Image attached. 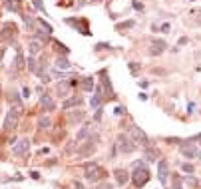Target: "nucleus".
Here are the masks:
<instances>
[{
  "mask_svg": "<svg viewBox=\"0 0 201 189\" xmlns=\"http://www.w3.org/2000/svg\"><path fill=\"white\" fill-rule=\"evenodd\" d=\"M26 68H28L30 70V72H36V70H38V66H36V60H34V58H26Z\"/></svg>",
  "mask_w": 201,
  "mask_h": 189,
  "instance_id": "obj_22",
  "label": "nucleus"
},
{
  "mask_svg": "<svg viewBox=\"0 0 201 189\" xmlns=\"http://www.w3.org/2000/svg\"><path fill=\"white\" fill-rule=\"evenodd\" d=\"M167 173H169V163H167V159H159V163H157V177H159L161 183L167 181Z\"/></svg>",
  "mask_w": 201,
  "mask_h": 189,
  "instance_id": "obj_7",
  "label": "nucleus"
},
{
  "mask_svg": "<svg viewBox=\"0 0 201 189\" xmlns=\"http://www.w3.org/2000/svg\"><path fill=\"white\" fill-rule=\"evenodd\" d=\"M34 6H36L38 10H42V12L46 14V10H44V2H42V0H34Z\"/></svg>",
  "mask_w": 201,
  "mask_h": 189,
  "instance_id": "obj_29",
  "label": "nucleus"
},
{
  "mask_svg": "<svg viewBox=\"0 0 201 189\" xmlns=\"http://www.w3.org/2000/svg\"><path fill=\"white\" fill-rule=\"evenodd\" d=\"M82 88L86 92H92V88H94V78H84L82 80Z\"/></svg>",
  "mask_w": 201,
  "mask_h": 189,
  "instance_id": "obj_21",
  "label": "nucleus"
},
{
  "mask_svg": "<svg viewBox=\"0 0 201 189\" xmlns=\"http://www.w3.org/2000/svg\"><path fill=\"white\" fill-rule=\"evenodd\" d=\"M129 139H132L135 145H143V147H148V145H149L148 136H145V133H143L139 127H135V126L129 127Z\"/></svg>",
  "mask_w": 201,
  "mask_h": 189,
  "instance_id": "obj_2",
  "label": "nucleus"
},
{
  "mask_svg": "<svg viewBox=\"0 0 201 189\" xmlns=\"http://www.w3.org/2000/svg\"><path fill=\"white\" fill-rule=\"evenodd\" d=\"M118 149H119V153H132V151L135 149V143L129 139V136H118Z\"/></svg>",
  "mask_w": 201,
  "mask_h": 189,
  "instance_id": "obj_3",
  "label": "nucleus"
},
{
  "mask_svg": "<svg viewBox=\"0 0 201 189\" xmlns=\"http://www.w3.org/2000/svg\"><path fill=\"white\" fill-rule=\"evenodd\" d=\"M30 177L32 179H40V173H38V171H30Z\"/></svg>",
  "mask_w": 201,
  "mask_h": 189,
  "instance_id": "obj_34",
  "label": "nucleus"
},
{
  "mask_svg": "<svg viewBox=\"0 0 201 189\" xmlns=\"http://www.w3.org/2000/svg\"><path fill=\"white\" fill-rule=\"evenodd\" d=\"M16 32H18V26L8 22L2 26V30H0V42H6V40H12V38L16 36Z\"/></svg>",
  "mask_w": 201,
  "mask_h": 189,
  "instance_id": "obj_4",
  "label": "nucleus"
},
{
  "mask_svg": "<svg viewBox=\"0 0 201 189\" xmlns=\"http://www.w3.org/2000/svg\"><path fill=\"white\" fill-rule=\"evenodd\" d=\"M187 185H191V187H195V185H197V179H193V177H187Z\"/></svg>",
  "mask_w": 201,
  "mask_h": 189,
  "instance_id": "obj_33",
  "label": "nucleus"
},
{
  "mask_svg": "<svg viewBox=\"0 0 201 189\" xmlns=\"http://www.w3.org/2000/svg\"><path fill=\"white\" fill-rule=\"evenodd\" d=\"M169 28H171L169 24H163V26H161V32H169Z\"/></svg>",
  "mask_w": 201,
  "mask_h": 189,
  "instance_id": "obj_36",
  "label": "nucleus"
},
{
  "mask_svg": "<svg viewBox=\"0 0 201 189\" xmlns=\"http://www.w3.org/2000/svg\"><path fill=\"white\" fill-rule=\"evenodd\" d=\"M171 189H181V177L179 175H173V187Z\"/></svg>",
  "mask_w": 201,
  "mask_h": 189,
  "instance_id": "obj_28",
  "label": "nucleus"
},
{
  "mask_svg": "<svg viewBox=\"0 0 201 189\" xmlns=\"http://www.w3.org/2000/svg\"><path fill=\"white\" fill-rule=\"evenodd\" d=\"M102 102H104V98L96 94L94 98H92V102H90V104H92V107H94V110H96V107H100V106H102Z\"/></svg>",
  "mask_w": 201,
  "mask_h": 189,
  "instance_id": "obj_26",
  "label": "nucleus"
},
{
  "mask_svg": "<svg viewBox=\"0 0 201 189\" xmlns=\"http://www.w3.org/2000/svg\"><path fill=\"white\" fill-rule=\"evenodd\" d=\"M183 171H185V173H193V165H189V163H183Z\"/></svg>",
  "mask_w": 201,
  "mask_h": 189,
  "instance_id": "obj_30",
  "label": "nucleus"
},
{
  "mask_svg": "<svg viewBox=\"0 0 201 189\" xmlns=\"http://www.w3.org/2000/svg\"><path fill=\"white\" fill-rule=\"evenodd\" d=\"M82 120H84V112H82V110L72 112V113L68 116V122H70V123H80Z\"/></svg>",
  "mask_w": 201,
  "mask_h": 189,
  "instance_id": "obj_16",
  "label": "nucleus"
},
{
  "mask_svg": "<svg viewBox=\"0 0 201 189\" xmlns=\"http://www.w3.org/2000/svg\"><path fill=\"white\" fill-rule=\"evenodd\" d=\"M22 96H24V98H30V88H28V86L22 88Z\"/></svg>",
  "mask_w": 201,
  "mask_h": 189,
  "instance_id": "obj_32",
  "label": "nucleus"
},
{
  "mask_svg": "<svg viewBox=\"0 0 201 189\" xmlns=\"http://www.w3.org/2000/svg\"><path fill=\"white\" fill-rule=\"evenodd\" d=\"M92 132H94V127H82V129L78 132V136H76V139H78V142H84L86 137L92 136Z\"/></svg>",
  "mask_w": 201,
  "mask_h": 189,
  "instance_id": "obj_18",
  "label": "nucleus"
},
{
  "mask_svg": "<svg viewBox=\"0 0 201 189\" xmlns=\"http://www.w3.org/2000/svg\"><path fill=\"white\" fill-rule=\"evenodd\" d=\"M70 88H72V86H70V82H60V84L56 86V92H58L60 98H66V96L70 94Z\"/></svg>",
  "mask_w": 201,
  "mask_h": 189,
  "instance_id": "obj_13",
  "label": "nucleus"
},
{
  "mask_svg": "<svg viewBox=\"0 0 201 189\" xmlns=\"http://www.w3.org/2000/svg\"><path fill=\"white\" fill-rule=\"evenodd\" d=\"M80 104H82V98H80V96H78V98H70L68 102H64V110H68V107H72V106H80Z\"/></svg>",
  "mask_w": 201,
  "mask_h": 189,
  "instance_id": "obj_20",
  "label": "nucleus"
},
{
  "mask_svg": "<svg viewBox=\"0 0 201 189\" xmlns=\"http://www.w3.org/2000/svg\"><path fill=\"white\" fill-rule=\"evenodd\" d=\"M40 104H42V107H44L46 112L56 110V102L52 100V96H50V94H42V96H40Z\"/></svg>",
  "mask_w": 201,
  "mask_h": 189,
  "instance_id": "obj_10",
  "label": "nucleus"
},
{
  "mask_svg": "<svg viewBox=\"0 0 201 189\" xmlns=\"http://www.w3.org/2000/svg\"><path fill=\"white\" fill-rule=\"evenodd\" d=\"M133 8H135V10H143V6L138 2V0H133Z\"/></svg>",
  "mask_w": 201,
  "mask_h": 189,
  "instance_id": "obj_35",
  "label": "nucleus"
},
{
  "mask_svg": "<svg viewBox=\"0 0 201 189\" xmlns=\"http://www.w3.org/2000/svg\"><path fill=\"white\" fill-rule=\"evenodd\" d=\"M96 189H113V185L112 183H102V185H98Z\"/></svg>",
  "mask_w": 201,
  "mask_h": 189,
  "instance_id": "obj_31",
  "label": "nucleus"
},
{
  "mask_svg": "<svg viewBox=\"0 0 201 189\" xmlns=\"http://www.w3.org/2000/svg\"><path fill=\"white\" fill-rule=\"evenodd\" d=\"M28 50H30L32 56H34V54H40L42 52V42L40 40H30L28 42Z\"/></svg>",
  "mask_w": 201,
  "mask_h": 189,
  "instance_id": "obj_14",
  "label": "nucleus"
},
{
  "mask_svg": "<svg viewBox=\"0 0 201 189\" xmlns=\"http://www.w3.org/2000/svg\"><path fill=\"white\" fill-rule=\"evenodd\" d=\"M28 149H30V139L28 137L18 139V142L12 145V153L14 155H26V153H28Z\"/></svg>",
  "mask_w": 201,
  "mask_h": 189,
  "instance_id": "obj_5",
  "label": "nucleus"
},
{
  "mask_svg": "<svg viewBox=\"0 0 201 189\" xmlns=\"http://www.w3.org/2000/svg\"><path fill=\"white\" fill-rule=\"evenodd\" d=\"M84 177L88 181H98L102 177V169H100V165H96V163H92V165H88L86 167V173H84Z\"/></svg>",
  "mask_w": 201,
  "mask_h": 189,
  "instance_id": "obj_6",
  "label": "nucleus"
},
{
  "mask_svg": "<svg viewBox=\"0 0 201 189\" xmlns=\"http://www.w3.org/2000/svg\"><path fill=\"white\" fill-rule=\"evenodd\" d=\"M4 6L8 10H12V12H16V14H20V0H6Z\"/></svg>",
  "mask_w": 201,
  "mask_h": 189,
  "instance_id": "obj_17",
  "label": "nucleus"
},
{
  "mask_svg": "<svg viewBox=\"0 0 201 189\" xmlns=\"http://www.w3.org/2000/svg\"><path fill=\"white\" fill-rule=\"evenodd\" d=\"M165 46H167V44H165L163 40H153V42H151V50H149V52L155 54V56H159V54L165 50Z\"/></svg>",
  "mask_w": 201,
  "mask_h": 189,
  "instance_id": "obj_12",
  "label": "nucleus"
},
{
  "mask_svg": "<svg viewBox=\"0 0 201 189\" xmlns=\"http://www.w3.org/2000/svg\"><path fill=\"white\" fill-rule=\"evenodd\" d=\"M116 181H118V185H126V183L129 181V173L126 169H116Z\"/></svg>",
  "mask_w": 201,
  "mask_h": 189,
  "instance_id": "obj_11",
  "label": "nucleus"
},
{
  "mask_svg": "<svg viewBox=\"0 0 201 189\" xmlns=\"http://www.w3.org/2000/svg\"><path fill=\"white\" fill-rule=\"evenodd\" d=\"M56 68H58V70H60V68H62V70H68V68H72V62H70L66 56H58V58H56Z\"/></svg>",
  "mask_w": 201,
  "mask_h": 189,
  "instance_id": "obj_15",
  "label": "nucleus"
},
{
  "mask_svg": "<svg viewBox=\"0 0 201 189\" xmlns=\"http://www.w3.org/2000/svg\"><path fill=\"white\" fill-rule=\"evenodd\" d=\"M132 181H133V185L135 187H143L145 183L149 181V171H148V167H145L143 163H135V169H133V173H132Z\"/></svg>",
  "mask_w": 201,
  "mask_h": 189,
  "instance_id": "obj_1",
  "label": "nucleus"
},
{
  "mask_svg": "<svg viewBox=\"0 0 201 189\" xmlns=\"http://www.w3.org/2000/svg\"><path fill=\"white\" fill-rule=\"evenodd\" d=\"M24 66H26V60H24L22 52H20V48H18V54H16V62H14V68H16V70H22Z\"/></svg>",
  "mask_w": 201,
  "mask_h": 189,
  "instance_id": "obj_19",
  "label": "nucleus"
},
{
  "mask_svg": "<svg viewBox=\"0 0 201 189\" xmlns=\"http://www.w3.org/2000/svg\"><path fill=\"white\" fill-rule=\"evenodd\" d=\"M155 157H157V151L151 149L149 145H148V159H149V161H155Z\"/></svg>",
  "mask_w": 201,
  "mask_h": 189,
  "instance_id": "obj_27",
  "label": "nucleus"
},
{
  "mask_svg": "<svg viewBox=\"0 0 201 189\" xmlns=\"http://www.w3.org/2000/svg\"><path fill=\"white\" fill-rule=\"evenodd\" d=\"M36 74H38V78H40L42 82H50V74H48L46 70H42V68H40V70H36Z\"/></svg>",
  "mask_w": 201,
  "mask_h": 189,
  "instance_id": "obj_24",
  "label": "nucleus"
},
{
  "mask_svg": "<svg viewBox=\"0 0 201 189\" xmlns=\"http://www.w3.org/2000/svg\"><path fill=\"white\" fill-rule=\"evenodd\" d=\"M181 153L185 155V157H191V159H193V157H199V149L195 147L191 142H187V143L181 145Z\"/></svg>",
  "mask_w": 201,
  "mask_h": 189,
  "instance_id": "obj_8",
  "label": "nucleus"
},
{
  "mask_svg": "<svg viewBox=\"0 0 201 189\" xmlns=\"http://www.w3.org/2000/svg\"><path fill=\"white\" fill-rule=\"evenodd\" d=\"M18 117H20V113H16V112H8V116H6V120H4V129H14L16 126H18Z\"/></svg>",
  "mask_w": 201,
  "mask_h": 189,
  "instance_id": "obj_9",
  "label": "nucleus"
},
{
  "mask_svg": "<svg viewBox=\"0 0 201 189\" xmlns=\"http://www.w3.org/2000/svg\"><path fill=\"white\" fill-rule=\"evenodd\" d=\"M2 58H4V48H0V62H2Z\"/></svg>",
  "mask_w": 201,
  "mask_h": 189,
  "instance_id": "obj_37",
  "label": "nucleus"
},
{
  "mask_svg": "<svg viewBox=\"0 0 201 189\" xmlns=\"http://www.w3.org/2000/svg\"><path fill=\"white\" fill-rule=\"evenodd\" d=\"M94 149H96V145L92 143V139H90V143L86 145V147H82V149L78 151V153H80V155H86V153H92V151H94Z\"/></svg>",
  "mask_w": 201,
  "mask_h": 189,
  "instance_id": "obj_23",
  "label": "nucleus"
},
{
  "mask_svg": "<svg viewBox=\"0 0 201 189\" xmlns=\"http://www.w3.org/2000/svg\"><path fill=\"white\" fill-rule=\"evenodd\" d=\"M50 117H40V120H38V127H42V129H48L50 127Z\"/></svg>",
  "mask_w": 201,
  "mask_h": 189,
  "instance_id": "obj_25",
  "label": "nucleus"
}]
</instances>
